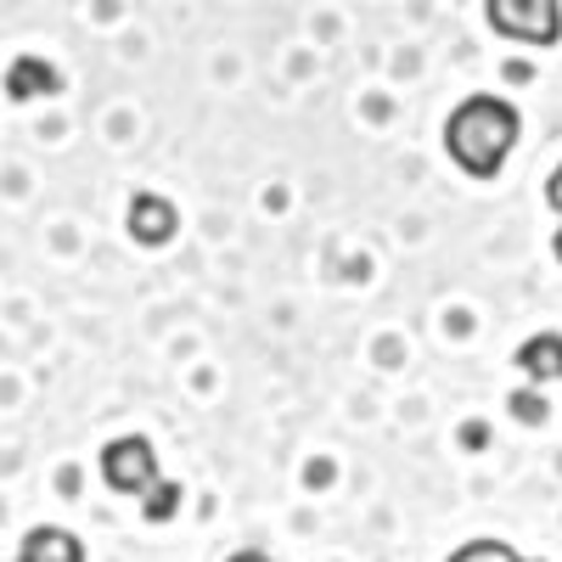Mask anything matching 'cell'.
Here are the masks:
<instances>
[{"mask_svg":"<svg viewBox=\"0 0 562 562\" xmlns=\"http://www.w3.org/2000/svg\"><path fill=\"white\" fill-rule=\"evenodd\" d=\"M518 108L501 102V97H467L450 119H445V153L461 175H473V180H495L506 153L518 147Z\"/></svg>","mask_w":562,"mask_h":562,"instance_id":"6da1fadb","label":"cell"},{"mask_svg":"<svg viewBox=\"0 0 562 562\" xmlns=\"http://www.w3.org/2000/svg\"><path fill=\"white\" fill-rule=\"evenodd\" d=\"M102 484L113 495H140V501H153L169 479H164V467H158V450L153 439H140V434H124L113 445H102Z\"/></svg>","mask_w":562,"mask_h":562,"instance_id":"7a4b0ae2","label":"cell"},{"mask_svg":"<svg viewBox=\"0 0 562 562\" xmlns=\"http://www.w3.org/2000/svg\"><path fill=\"white\" fill-rule=\"evenodd\" d=\"M490 29L518 45H557L562 40V0H484Z\"/></svg>","mask_w":562,"mask_h":562,"instance_id":"3957f363","label":"cell"},{"mask_svg":"<svg viewBox=\"0 0 562 562\" xmlns=\"http://www.w3.org/2000/svg\"><path fill=\"white\" fill-rule=\"evenodd\" d=\"M124 225H130V237H135L140 248H164L175 231H180V214H175V203L158 198V192H135Z\"/></svg>","mask_w":562,"mask_h":562,"instance_id":"277c9868","label":"cell"},{"mask_svg":"<svg viewBox=\"0 0 562 562\" xmlns=\"http://www.w3.org/2000/svg\"><path fill=\"white\" fill-rule=\"evenodd\" d=\"M18 562H85V546L74 529H57V524H40L23 535L18 546Z\"/></svg>","mask_w":562,"mask_h":562,"instance_id":"5b68a950","label":"cell"},{"mask_svg":"<svg viewBox=\"0 0 562 562\" xmlns=\"http://www.w3.org/2000/svg\"><path fill=\"white\" fill-rule=\"evenodd\" d=\"M518 371L529 378V389L562 383V333H535V338L518 349Z\"/></svg>","mask_w":562,"mask_h":562,"instance_id":"8992f818","label":"cell"},{"mask_svg":"<svg viewBox=\"0 0 562 562\" xmlns=\"http://www.w3.org/2000/svg\"><path fill=\"white\" fill-rule=\"evenodd\" d=\"M63 79H57V68L45 63V57H18L12 68H7V97L12 102H34V97H52Z\"/></svg>","mask_w":562,"mask_h":562,"instance_id":"52a82bcc","label":"cell"},{"mask_svg":"<svg viewBox=\"0 0 562 562\" xmlns=\"http://www.w3.org/2000/svg\"><path fill=\"white\" fill-rule=\"evenodd\" d=\"M445 562H540V557H524L518 546H506V540H467Z\"/></svg>","mask_w":562,"mask_h":562,"instance_id":"ba28073f","label":"cell"},{"mask_svg":"<svg viewBox=\"0 0 562 562\" xmlns=\"http://www.w3.org/2000/svg\"><path fill=\"white\" fill-rule=\"evenodd\" d=\"M512 411H518V422H529V428H535V422H546L551 411H546V400H540V389H524V394H512Z\"/></svg>","mask_w":562,"mask_h":562,"instance_id":"9c48e42d","label":"cell"},{"mask_svg":"<svg viewBox=\"0 0 562 562\" xmlns=\"http://www.w3.org/2000/svg\"><path fill=\"white\" fill-rule=\"evenodd\" d=\"M546 203L562 214V164H557V169H551V180H546Z\"/></svg>","mask_w":562,"mask_h":562,"instance_id":"30bf717a","label":"cell"},{"mask_svg":"<svg viewBox=\"0 0 562 562\" xmlns=\"http://www.w3.org/2000/svg\"><path fill=\"white\" fill-rule=\"evenodd\" d=\"M225 562H270V557H265V551H231Z\"/></svg>","mask_w":562,"mask_h":562,"instance_id":"8fae6325","label":"cell"},{"mask_svg":"<svg viewBox=\"0 0 562 562\" xmlns=\"http://www.w3.org/2000/svg\"><path fill=\"white\" fill-rule=\"evenodd\" d=\"M551 254H557V265H562V225H557V237H551Z\"/></svg>","mask_w":562,"mask_h":562,"instance_id":"7c38bea8","label":"cell"}]
</instances>
